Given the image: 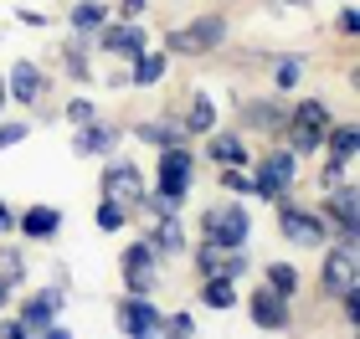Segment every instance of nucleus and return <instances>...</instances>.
<instances>
[{
	"label": "nucleus",
	"instance_id": "nucleus-18",
	"mask_svg": "<svg viewBox=\"0 0 360 339\" xmlns=\"http://www.w3.org/2000/svg\"><path fill=\"white\" fill-rule=\"evenodd\" d=\"M46 88H52V77H46L37 62H15L6 72V93H11V103H21V108H37L46 98Z\"/></svg>",
	"mask_w": 360,
	"mask_h": 339
},
{
	"label": "nucleus",
	"instance_id": "nucleus-11",
	"mask_svg": "<svg viewBox=\"0 0 360 339\" xmlns=\"http://www.w3.org/2000/svg\"><path fill=\"white\" fill-rule=\"evenodd\" d=\"M237 128L248 139H278L283 134V119H288V103H283V93H263V98H242L237 103Z\"/></svg>",
	"mask_w": 360,
	"mask_h": 339
},
{
	"label": "nucleus",
	"instance_id": "nucleus-20",
	"mask_svg": "<svg viewBox=\"0 0 360 339\" xmlns=\"http://www.w3.org/2000/svg\"><path fill=\"white\" fill-rule=\"evenodd\" d=\"M68 216L57 211V206H26V211H15V237L26 241H57Z\"/></svg>",
	"mask_w": 360,
	"mask_h": 339
},
{
	"label": "nucleus",
	"instance_id": "nucleus-10",
	"mask_svg": "<svg viewBox=\"0 0 360 339\" xmlns=\"http://www.w3.org/2000/svg\"><path fill=\"white\" fill-rule=\"evenodd\" d=\"M160 252L150 247V241H129V247L119 252V283H124V293H155L160 288Z\"/></svg>",
	"mask_w": 360,
	"mask_h": 339
},
{
	"label": "nucleus",
	"instance_id": "nucleus-38",
	"mask_svg": "<svg viewBox=\"0 0 360 339\" xmlns=\"http://www.w3.org/2000/svg\"><path fill=\"white\" fill-rule=\"evenodd\" d=\"M62 119H68L72 128H77V124H93V119H98V103H93V98H68Z\"/></svg>",
	"mask_w": 360,
	"mask_h": 339
},
{
	"label": "nucleus",
	"instance_id": "nucleus-22",
	"mask_svg": "<svg viewBox=\"0 0 360 339\" xmlns=\"http://www.w3.org/2000/svg\"><path fill=\"white\" fill-rule=\"evenodd\" d=\"M124 72H129V88H160L170 77V52L165 46H144L134 62H124Z\"/></svg>",
	"mask_w": 360,
	"mask_h": 339
},
{
	"label": "nucleus",
	"instance_id": "nucleus-37",
	"mask_svg": "<svg viewBox=\"0 0 360 339\" xmlns=\"http://www.w3.org/2000/svg\"><path fill=\"white\" fill-rule=\"evenodd\" d=\"M26 134H31V119H0V149L26 144Z\"/></svg>",
	"mask_w": 360,
	"mask_h": 339
},
{
	"label": "nucleus",
	"instance_id": "nucleus-2",
	"mask_svg": "<svg viewBox=\"0 0 360 339\" xmlns=\"http://www.w3.org/2000/svg\"><path fill=\"white\" fill-rule=\"evenodd\" d=\"M226 36H232V21H226L221 11H206V15H195V21L165 31L160 46H165L170 57H211V52L226 46Z\"/></svg>",
	"mask_w": 360,
	"mask_h": 339
},
{
	"label": "nucleus",
	"instance_id": "nucleus-40",
	"mask_svg": "<svg viewBox=\"0 0 360 339\" xmlns=\"http://www.w3.org/2000/svg\"><path fill=\"white\" fill-rule=\"evenodd\" d=\"M0 339H31V329H26V319H21V314L0 319Z\"/></svg>",
	"mask_w": 360,
	"mask_h": 339
},
{
	"label": "nucleus",
	"instance_id": "nucleus-34",
	"mask_svg": "<svg viewBox=\"0 0 360 339\" xmlns=\"http://www.w3.org/2000/svg\"><path fill=\"white\" fill-rule=\"evenodd\" d=\"M345 180H350V165L324 154V165H319V190H335V185H345Z\"/></svg>",
	"mask_w": 360,
	"mask_h": 339
},
{
	"label": "nucleus",
	"instance_id": "nucleus-28",
	"mask_svg": "<svg viewBox=\"0 0 360 339\" xmlns=\"http://www.w3.org/2000/svg\"><path fill=\"white\" fill-rule=\"evenodd\" d=\"M108 15H113V11L103 6V0H77V6L68 11V26L77 31V36H93V31H98V26H103V21H108Z\"/></svg>",
	"mask_w": 360,
	"mask_h": 339
},
{
	"label": "nucleus",
	"instance_id": "nucleus-21",
	"mask_svg": "<svg viewBox=\"0 0 360 339\" xmlns=\"http://www.w3.org/2000/svg\"><path fill=\"white\" fill-rule=\"evenodd\" d=\"M155 226L150 232H144V241H150V247L160 252V262H170V257H180L186 252V221H180V211H160V216H150Z\"/></svg>",
	"mask_w": 360,
	"mask_h": 339
},
{
	"label": "nucleus",
	"instance_id": "nucleus-45",
	"mask_svg": "<svg viewBox=\"0 0 360 339\" xmlns=\"http://www.w3.org/2000/svg\"><path fill=\"white\" fill-rule=\"evenodd\" d=\"M6 309H11V283L0 278V314H6Z\"/></svg>",
	"mask_w": 360,
	"mask_h": 339
},
{
	"label": "nucleus",
	"instance_id": "nucleus-47",
	"mask_svg": "<svg viewBox=\"0 0 360 339\" xmlns=\"http://www.w3.org/2000/svg\"><path fill=\"white\" fill-rule=\"evenodd\" d=\"M273 6H309V0H273Z\"/></svg>",
	"mask_w": 360,
	"mask_h": 339
},
{
	"label": "nucleus",
	"instance_id": "nucleus-1",
	"mask_svg": "<svg viewBox=\"0 0 360 339\" xmlns=\"http://www.w3.org/2000/svg\"><path fill=\"white\" fill-rule=\"evenodd\" d=\"M195 170H201V154L186 144H165L155 149V190L139 201L144 216H160V211H180L191 201V185H195Z\"/></svg>",
	"mask_w": 360,
	"mask_h": 339
},
{
	"label": "nucleus",
	"instance_id": "nucleus-39",
	"mask_svg": "<svg viewBox=\"0 0 360 339\" xmlns=\"http://www.w3.org/2000/svg\"><path fill=\"white\" fill-rule=\"evenodd\" d=\"M335 31H340V36H350V41L360 36V15H355V6H345V11L335 15Z\"/></svg>",
	"mask_w": 360,
	"mask_h": 339
},
{
	"label": "nucleus",
	"instance_id": "nucleus-35",
	"mask_svg": "<svg viewBox=\"0 0 360 339\" xmlns=\"http://www.w3.org/2000/svg\"><path fill=\"white\" fill-rule=\"evenodd\" d=\"M0 278H6L11 288H15V283H26V257L15 252V247H6V252H0Z\"/></svg>",
	"mask_w": 360,
	"mask_h": 339
},
{
	"label": "nucleus",
	"instance_id": "nucleus-8",
	"mask_svg": "<svg viewBox=\"0 0 360 339\" xmlns=\"http://www.w3.org/2000/svg\"><path fill=\"white\" fill-rule=\"evenodd\" d=\"M355 283H360V241H330V247H324V262H319V293L335 303Z\"/></svg>",
	"mask_w": 360,
	"mask_h": 339
},
{
	"label": "nucleus",
	"instance_id": "nucleus-9",
	"mask_svg": "<svg viewBox=\"0 0 360 339\" xmlns=\"http://www.w3.org/2000/svg\"><path fill=\"white\" fill-rule=\"evenodd\" d=\"M191 262H195V278H232V283H242L252 272V252L248 247H221V241L201 237V247L191 252Z\"/></svg>",
	"mask_w": 360,
	"mask_h": 339
},
{
	"label": "nucleus",
	"instance_id": "nucleus-13",
	"mask_svg": "<svg viewBox=\"0 0 360 339\" xmlns=\"http://www.w3.org/2000/svg\"><path fill=\"white\" fill-rule=\"evenodd\" d=\"M319 216L324 226H330V241H355V216H360V190L345 180V185H335V190H319Z\"/></svg>",
	"mask_w": 360,
	"mask_h": 339
},
{
	"label": "nucleus",
	"instance_id": "nucleus-26",
	"mask_svg": "<svg viewBox=\"0 0 360 339\" xmlns=\"http://www.w3.org/2000/svg\"><path fill=\"white\" fill-rule=\"evenodd\" d=\"M195 293H201V309H211V314H226V309H237V303H242V288L232 278H201V283H195Z\"/></svg>",
	"mask_w": 360,
	"mask_h": 339
},
{
	"label": "nucleus",
	"instance_id": "nucleus-41",
	"mask_svg": "<svg viewBox=\"0 0 360 339\" xmlns=\"http://www.w3.org/2000/svg\"><path fill=\"white\" fill-rule=\"evenodd\" d=\"M15 21H21V26H52V15H46V11H31V6H21V11H15Z\"/></svg>",
	"mask_w": 360,
	"mask_h": 339
},
{
	"label": "nucleus",
	"instance_id": "nucleus-43",
	"mask_svg": "<svg viewBox=\"0 0 360 339\" xmlns=\"http://www.w3.org/2000/svg\"><path fill=\"white\" fill-rule=\"evenodd\" d=\"M0 237H15V211H11L6 196H0Z\"/></svg>",
	"mask_w": 360,
	"mask_h": 339
},
{
	"label": "nucleus",
	"instance_id": "nucleus-17",
	"mask_svg": "<svg viewBox=\"0 0 360 339\" xmlns=\"http://www.w3.org/2000/svg\"><path fill=\"white\" fill-rule=\"evenodd\" d=\"M201 159H211L217 170H226V165H252V144H248V134L242 128H211L206 134V144H201Z\"/></svg>",
	"mask_w": 360,
	"mask_h": 339
},
{
	"label": "nucleus",
	"instance_id": "nucleus-16",
	"mask_svg": "<svg viewBox=\"0 0 360 339\" xmlns=\"http://www.w3.org/2000/svg\"><path fill=\"white\" fill-rule=\"evenodd\" d=\"M119 144H124V124H113V119H93V124L72 128L77 159H108V154H119Z\"/></svg>",
	"mask_w": 360,
	"mask_h": 339
},
{
	"label": "nucleus",
	"instance_id": "nucleus-6",
	"mask_svg": "<svg viewBox=\"0 0 360 339\" xmlns=\"http://www.w3.org/2000/svg\"><path fill=\"white\" fill-rule=\"evenodd\" d=\"M201 237L221 241V247H248L252 241V211L242 201H217L201 211Z\"/></svg>",
	"mask_w": 360,
	"mask_h": 339
},
{
	"label": "nucleus",
	"instance_id": "nucleus-15",
	"mask_svg": "<svg viewBox=\"0 0 360 339\" xmlns=\"http://www.w3.org/2000/svg\"><path fill=\"white\" fill-rule=\"evenodd\" d=\"M248 319H252L263 334H288V329H293V298L273 293L268 283H257L252 293H248Z\"/></svg>",
	"mask_w": 360,
	"mask_h": 339
},
{
	"label": "nucleus",
	"instance_id": "nucleus-7",
	"mask_svg": "<svg viewBox=\"0 0 360 339\" xmlns=\"http://www.w3.org/2000/svg\"><path fill=\"white\" fill-rule=\"evenodd\" d=\"M98 190H103V201H119V206H129V211H139V201L150 196V180H144V170L134 165V159L108 154L103 175H98Z\"/></svg>",
	"mask_w": 360,
	"mask_h": 339
},
{
	"label": "nucleus",
	"instance_id": "nucleus-4",
	"mask_svg": "<svg viewBox=\"0 0 360 339\" xmlns=\"http://www.w3.org/2000/svg\"><path fill=\"white\" fill-rule=\"evenodd\" d=\"M252 180H257V201H278V196H288L293 185H299V154L288 149L283 139H273V149H263L252 159Z\"/></svg>",
	"mask_w": 360,
	"mask_h": 339
},
{
	"label": "nucleus",
	"instance_id": "nucleus-5",
	"mask_svg": "<svg viewBox=\"0 0 360 339\" xmlns=\"http://www.w3.org/2000/svg\"><path fill=\"white\" fill-rule=\"evenodd\" d=\"M273 211H278V237L293 241V247H324V241H330L324 216L314 211V206H299V201H293V190L273 201Z\"/></svg>",
	"mask_w": 360,
	"mask_h": 339
},
{
	"label": "nucleus",
	"instance_id": "nucleus-29",
	"mask_svg": "<svg viewBox=\"0 0 360 339\" xmlns=\"http://www.w3.org/2000/svg\"><path fill=\"white\" fill-rule=\"evenodd\" d=\"M268 83L273 93H293L304 83V57L299 52H288V57H273V67H268Z\"/></svg>",
	"mask_w": 360,
	"mask_h": 339
},
{
	"label": "nucleus",
	"instance_id": "nucleus-46",
	"mask_svg": "<svg viewBox=\"0 0 360 339\" xmlns=\"http://www.w3.org/2000/svg\"><path fill=\"white\" fill-rule=\"evenodd\" d=\"M6 103H11V93H6V77H0V113H6Z\"/></svg>",
	"mask_w": 360,
	"mask_h": 339
},
{
	"label": "nucleus",
	"instance_id": "nucleus-42",
	"mask_svg": "<svg viewBox=\"0 0 360 339\" xmlns=\"http://www.w3.org/2000/svg\"><path fill=\"white\" fill-rule=\"evenodd\" d=\"M150 11V0H119V21H139Z\"/></svg>",
	"mask_w": 360,
	"mask_h": 339
},
{
	"label": "nucleus",
	"instance_id": "nucleus-36",
	"mask_svg": "<svg viewBox=\"0 0 360 339\" xmlns=\"http://www.w3.org/2000/svg\"><path fill=\"white\" fill-rule=\"evenodd\" d=\"M335 303H340V314H345V329H350V334H360V283H355V288H345V293H340Z\"/></svg>",
	"mask_w": 360,
	"mask_h": 339
},
{
	"label": "nucleus",
	"instance_id": "nucleus-33",
	"mask_svg": "<svg viewBox=\"0 0 360 339\" xmlns=\"http://www.w3.org/2000/svg\"><path fill=\"white\" fill-rule=\"evenodd\" d=\"M201 334V324H195V314H165V324H160V339H195Z\"/></svg>",
	"mask_w": 360,
	"mask_h": 339
},
{
	"label": "nucleus",
	"instance_id": "nucleus-19",
	"mask_svg": "<svg viewBox=\"0 0 360 339\" xmlns=\"http://www.w3.org/2000/svg\"><path fill=\"white\" fill-rule=\"evenodd\" d=\"M62 309H68V288H62V283H52V288H37V293H26V303H21V319H26L31 339H37V329H41V324L62 319Z\"/></svg>",
	"mask_w": 360,
	"mask_h": 339
},
{
	"label": "nucleus",
	"instance_id": "nucleus-27",
	"mask_svg": "<svg viewBox=\"0 0 360 339\" xmlns=\"http://www.w3.org/2000/svg\"><path fill=\"white\" fill-rule=\"evenodd\" d=\"M62 62H68L72 83H93V36H77L72 31V41L62 46Z\"/></svg>",
	"mask_w": 360,
	"mask_h": 339
},
{
	"label": "nucleus",
	"instance_id": "nucleus-30",
	"mask_svg": "<svg viewBox=\"0 0 360 339\" xmlns=\"http://www.w3.org/2000/svg\"><path fill=\"white\" fill-rule=\"evenodd\" d=\"M263 278H268V288H273V293H283V298H299V288H304V272L293 267V262H283V257L263 267Z\"/></svg>",
	"mask_w": 360,
	"mask_h": 339
},
{
	"label": "nucleus",
	"instance_id": "nucleus-24",
	"mask_svg": "<svg viewBox=\"0 0 360 339\" xmlns=\"http://www.w3.org/2000/svg\"><path fill=\"white\" fill-rule=\"evenodd\" d=\"M124 134H134L139 144H150V149H165V144H186L180 113H165V119H139L134 128H124Z\"/></svg>",
	"mask_w": 360,
	"mask_h": 339
},
{
	"label": "nucleus",
	"instance_id": "nucleus-25",
	"mask_svg": "<svg viewBox=\"0 0 360 339\" xmlns=\"http://www.w3.org/2000/svg\"><path fill=\"white\" fill-rule=\"evenodd\" d=\"M355 144H360L355 124H350V119H330V128L319 134V154H330V159H345V165H355Z\"/></svg>",
	"mask_w": 360,
	"mask_h": 339
},
{
	"label": "nucleus",
	"instance_id": "nucleus-23",
	"mask_svg": "<svg viewBox=\"0 0 360 339\" xmlns=\"http://www.w3.org/2000/svg\"><path fill=\"white\" fill-rule=\"evenodd\" d=\"M217 124H221V113H217V98H211L206 88H195L191 98H186V113H180V128H186V139H206Z\"/></svg>",
	"mask_w": 360,
	"mask_h": 339
},
{
	"label": "nucleus",
	"instance_id": "nucleus-31",
	"mask_svg": "<svg viewBox=\"0 0 360 339\" xmlns=\"http://www.w3.org/2000/svg\"><path fill=\"white\" fill-rule=\"evenodd\" d=\"M129 216H134V211L119 206V201H98V206H93V226H98L103 237H119L124 226H129Z\"/></svg>",
	"mask_w": 360,
	"mask_h": 339
},
{
	"label": "nucleus",
	"instance_id": "nucleus-44",
	"mask_svg": "<svg viewBox=\"0 0 360 339\" xmlns=\"http://www.w3.org/2000/svg\"><path fill=\"white\" fill-rule=\"evenodd\" d=\"M37 339H72V329H68V324H57V319H52V324H41V329H37Z\"/></svg>",
	"mask_w": 360,
	"mask_h": 339
},
{
	"label": "nucleus",
	"instance_id": "nucleus-12",
	"mask_svg": "<svg viewBox=\"0 0 360 339\" xmlns=\"http://www.w3.org/2000/svg\"><path fill=\"white\" fill-rule=\"evenodd\" d=\"M144 46H150V31H144L139 21H119V15H108V21L93 31V52H103L113 62H134Z\"/></svg>",
	"mask_w": 360,
	"mask_h": 339
},
{
	"label": "nucleus",
	"instance_id": "nucleus-3",
	"mask_svg": "<svg viewBox=\"0 0 360 339\" xmlns=\"http://www.w3.org/2000/svg\"><path fill=\"white\" fill-rule=\"evenodd\" d=\"M330 119H335V113H330L324 98H299V103H288V119H283V134H278V139H283L299 159L319 154V134L330 128Z\"/></svg>",
	"mask_w": 360,
	"mask_h": 339
},
{
	"label": "nucleus",
	"instance_id": "nucleus-32",
	"mask_svg": "<svg viewBox=\"0 0 360 339\" xmlns=\"http://www.w3.org/2000/svg\"><path fill=\"white\" fill-rule=\"evenodd\" d=\"M221 175V190L226 196H242V201H257V180H252V165H226Z\"/></svg>",
	"mask_w": 360,
	"mask_h": 339
},
{
	"label": "nucleus",
	"instance_id": "nucleus-14",
	"mask_svg": "<svg viewBox=\"0 0 360 339\" xmlns=\"http://www.w3.org/2000/svg\"><path fill=\"white\" fill-rule=\"evenodd\" d=\"M113 319H119V334L129 339H160V324H165V314L150 293H124L113 303Z\"/></svg>",
	"mask_w": 360,
	"mask_h": 339
}]
</instances>
